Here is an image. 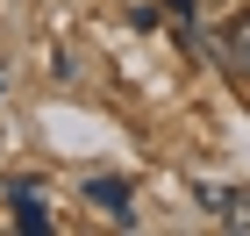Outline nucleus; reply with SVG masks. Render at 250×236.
I'll list each match as a JSON object with an SVG mask.
<instances>
[{
	"instance_id": "3",
	"label": "nucleus",
	"mask_w": 250,
	"mask_h": 236,
	"mask_svg": "<svg viewBox=\"0 0 250 236\" xmlns=\"http://www.w3.org/2000/svg\"><path fill=\"white\" fill-rule=\"evenodd\" d=\"M86 200H93L100 215H115L122 229L136 222V208H129V186H122V179H86Z\"/></svg>"
},
{
	"instance_id": "2",
	"label": "nucleus",
	"mask_w": 250,
	"mask_h": 236,
	"mask_svg": "<svg viewBox=\"0 0 250 236\" xmlns=\"http://www.w3.org/2000/svg\"><path fill=\"white\" fill-rule=\"evenodd\" d=\"M15 229L21 236H50V200H43L29 179H15Z\"/></svg>"
},
{
	"instance_id": "1",
	"label": "nucleus",
	"mask_w": 250,
	"mask_h": 236,
	"mask_svg": "<svg viewBox=\"0 0 250 236\" xmlns=\"http://www.w3.org/2000/svg\"><path fill=\"white\" fill-rule=\"evenodd\" d=\"M200 208H208L229 236H250V186H214L208 179V186H200Z\"/></svg>"
},
{
	"instance_id": "4",
	"label": "nucleus",
	"mask_w": 250,
	"mask_h": 236,
	"mask_svg": "<svg viewBox=\"0 0 250 236\" xmlns=\"http://www.w3.org/2000/svg\"><path fill=\"white\" fill-rule=\"evenodd\" d=\"M229 58H236V64H243V72H250V15H243V21H236V29H229Z\"/></svg>"
}]
</instances>
